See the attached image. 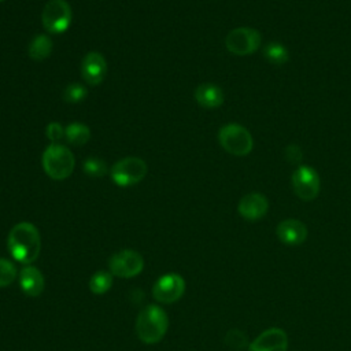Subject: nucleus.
Wrapping results in <instances>:
<instances>
[{"label": "nucleus", "mask_w": 351, "mask_h": 351, "mask_svg": "<svg viewBox=\"0 0 351 351\" xmlns=\"http://www.w3.org/2000/svg\"><path fill=\"white\" fill-rule=\"evenodd\" d=\"M7 247L11 256L23 265L33 263L41 250L38 229L30 222H19L8 233Z\"/></svg>", "instance_id": "obj_1"}, {"label": "nucleus", "mask_w": 351, "mask_h": 351, "mask_svg": "<svg viewBox=\"0 0 351 351\" xmlns=\"http://www.w3.org/2000/svg\"><path fill=\"white\" fill-rule=\"evenodd\" d=\"M169 328V317L166 311L156 306L149 304L144 307L136 319V333L145 344L159 343L166 335Z\"/></svg>", "instance_id": "obj_2"}, {"label": "nucleus", "mask_w": 351, "mask_h": 351, "mask_svg": "<svg viewBox=\"0 0 351 351\" xmlns=\"http://www.w3.org/2000/svg\"><path fill=\"white\" fill-rule=\"evenodd\" d=\"M43 169L48 177L56 181L66 180L74 170V155L62 144H49L43 154Z\"/></svg>", "instance_id": "obj_3"}, {"label": "nucleus", "mask_w": 351, "mask_h": 351, "mask_svg": "<svg viewBox=\"0 0 351 351\" xmlns=\"http://www.w3.org/2000/svg\"><path fill=\"white\" fill-rule=\"evenodd\" d=\"M221 147L236 156L248 155L252 151L254 140L251 133L239 123H226L218 132Z\"/></svg>", "instance_id": "obj_4"}, {"label": "nucleus", "mask_w": 351, "mask_h": 351, "mask_svg": "<svg viewBox=\"0 0 351 351\" xmlns=\"http://www.w3.org/2000/svg\"><path fill=\"white\" fill-rule=\"evenodd\" d=\"M147 163L137 156L119 159L110 170L111 180L119 186H130L138 184L147 174Z\"/></svg>", "instance_id": "obj_5"}, {"label": "nucleus", "mask_w": 351, "mask_h": 351, "mask_svg": "<svg viewBox=\"0 0 351 351\" xmlns=\"http://www.w3.org/2000/svg\"><path fill=\"white\" fill-rule=\"evenodd\" d=\"M71 8L66 0H49L41 12L43 26L52 34L63 33L71 23Z\"/></svg>", "instance_id": "obj_6"}, {"label": "nucleus", "mask_w": 351, "mask_h": 351, "mask_svg": "<svg viewBox=\"0 0 351 351\" xmlns=\"http://www.w3.org/2000/svg\"><path fill=\"white\" fill-rule=\"evenodd\" d=\"M261 43V33L252 27H236L230 30L225 38L226 49L239 56L256 52Z\"/></svg>", "instance_id": "obj_7"}, {"label": "nucleus", "mask_w": 351, "mask_h": 351, "mask_svg": "<svg viewBox=\"0 0 351 351\" xmlns=\"http://www.w3.org/2000/svg\"><path fill=\"white\" fill-rule=\"evenodd\" d=\"M110 273L121 278H130L141 273L144 267L143 256L134 250H122L108 261Z\"/></svg>", "instance_id": "obj_8"}, {"label": "nucleus", "mask_w": 351, "mask_h": 351, "mask_svg": "<svg viewBox=\"0 0 351 351\" xmlns=\"http://www.w3.org/2000/svg\"><path fill=\"white\" fill-rule=\"evenodd\" d=\"M292 186L302 200H313L319 193V176L310 166H300L292 174Z\"/></svg>", "instance_id": "obj_9"}, {"label": "nucleus", "mask_w": 351, "mask_h": 351, "mask_svg": "<svg viewBox=\"0 0 351 351\" xmlns=\"http://www.w3.org/2000/svg\"><path fill=\"white\" fill-rule=\"evenodd\" d=\"M184 278L177 273H166L154 284L152 295L160 303H173L184 295Z\"/></svg>", "instance_id": "obj_10"}, {"label": "nucleus", "mask_w": 351, "mask_h": 351, "mask_svg": "<svg viewBox=\"0 0 351 351\" xmlns=\"http://www.w3.org/2000/svg\"><path fill=\"white\" fill-rule=\"evenodd\" d=\"M287 348L288 336L280 328L266 329L248 346V351H287Z\"/></svg>", "instance_id": "obj_11"}, {"label": "nucleus", "mask_w": 351, "mask_h": 351, "mask_svg": "<svg viewBox=\"0 0 351 351\" xmlns=\"http://www.w3.org/2000/svg\"><path fill=\"white\" fill-rule=\"evenodd\" d=\"M107 73V63L101 53L88 52L81 62V75L89 85H99Z\"/></svg>", "instance_id": "obj_12"}, {"label": "nucleus", "mask_w": 351, "mask_h": 351, "mask_svg": "<svg viewBox=\"0 0 351 351\" xmlns=\"http://www.w3.org/2000/svg\"><path fill=\"white\" fill-rule=\"evenodd\" d=\"M269 208V202L265 195L259 192H251L243 196L239 202L237 211L247 221H256L266 215Z\"/></svg>", "instance_id": "obj_13"}, {"label": "nucleus", "mask_w": 351, "mask_h": 351, "mask_svg": "<svg viewBox=\"0 0 351 351\" xmlns=\"http://www.w3.org/2000/svg\"><path fill=\"white\" fill-rule=\"evenodd\" d=\"M277 237L281 243L287 245H299L307 239L306 225L295 218H288L281 221L276 229Z\"/></svg>", "instance_id": "obj_14"}, {"label": "nucleus", "mask_w": 351, "mask_h": 351, "mask_svg": "<svg viewBox=\"0 0 351 351\" xmlns=\"http://www.w3.org/2000/svg\"><path fill=\"white\" fill-rule=\"evenodd\" d=\"M19 285L25 295L36 298L44 289V277L34 266H26L19 273Z\"/></svg>", "instance_id": "obj_15"}, {"label": "nucleus", "mask_w": 351, "mask_h": 351, "mask_svg": "<svg viewBox=\"0 0 351 351\" xmlns=\"http://www.w3.org/2000/svg\"><path fill=\"white\" fill-rule=\"evenodd\" d=\"M196 101L206 108H217L223 103V92L214 84H200L195 89Z\"/></svg>", "instance_id": "obj_16"}, {"label": "nucleus", "mask_w": 351, "mask_h": 351, "mask_svg": "<svg viewBox=\"0 0 351 351\" xmlns=\"http://www.w3.org/2000/svg\"><path fill=\"white\" fill-rule=\"evenodd\" d=\"M52 40L47 34H37L27 47V53L30 59L36 62H41L47 59L52 52Z\"/></svg>", "instance_id": "obj_17"}, {"label": "nucleus", "mask_w": 351, "mask_h": 351, "mask_svg": "<svg viewBox=\"0 0 351 351\" xmlns=\"http://www.w3.org/2000/svg\"><path fill=\"white\" fill-rule=\"evenodd\" d=\"M64 137L66 140L75 147L84 145L90 138V129L81 122H73L66 126L64 129Z\"/></svg>", "instance_id": "obj_18"}, {"label": "nucleus", "mask_w": 351, "mask_h": 351, "mask_svg": "<svg viewBox=\"0 0 351 351\" xmlns=\"http://www.w3.org/2000/svg\"><path fill=\"white\" fill-rule=\"evenodd\" d=\"M263 56L273 64H284L289 59L288 49L280 43H269L263 48Z\"/></svg>", "instance_id": "obj_19"}, {"label": "nucleus", "mask_w": 351, "mask_h": 351, "mask_svg": "<svg viewBox=\"0 0 351 351\" xmlns=\"http://www.w3.org/2000/svg\"><path fill=\"white\" fill-rule=\"evenodd\" d=\"M112 285V274L106 270L96 271L89 280V289L92 293L101 295L106 293Z\"/></svg>", "instance_id": "obj_20"}, {"label": "nucleus", "mask_w": 351, "mask_h": 351, "mask_svg": "<svg viewBox=\"0 0 351 351\" xmlns=\"http://www.w3.org/2000/svg\"><path fill=\"white\" fill-rule=\"evenodd\" d=\"M16 278L15 265L4 258H0V288L8 287Z\"/></svg>", "instance_id": "obj_21"}, {"label": "nucleus", "mask_w": 351, "mask_h": 351, "mask_svg": "<svg viewBox=\"0 0 351 351\" xmlns=\"http://www.w3.org/2000/svg\"><path fill=\"white\" fill-rule=\"evenodd\" d=\"M84 171L90 177H101L107 173V165L100 158H88L84 162Z\"/></svg>", "instance_id": "obj_22"}, {"label": "nucleus", "mask_w": 351, "mask_h": 351, "mask_svg": "<svg viewBox=\"0 0 351 351\" xmlns=\"http://www.w3.org/2000/svg\"><path fill=\"white\" fill-rule=\"evenodd\" d=\"M86 97V88L81 84H70L63 92V99L67 103H78Z\"/></svg>", "instance_id": "obj_23"}, {"label": "nucleus", "mask_w": 351, "mask_h": 351, "mask_svg": "<svg viewBox=\"0 0 351 351\" xmlns=\"http://www.w3.org/2000/svg\"><path fill=\"white\" fill-rule=\"evenodd\" d=\"M45 136L48 137V140H51V144H58V141L60 138H63L64 136V130L62 128L60 123L58 122H51L47 125L45 128Z\"/></svg>", "instance_id": "obj_24"}, {"label": "nucleus", "mask_w": 351, "mask_h": 351, "mask_svg": "<svg viewBox=\"0 0 351 351\" xmlns=\"http://www.w3.org/2000/svg\"><path fill=\"white\" fill-rule=\"evenodd\" d=\"M226 343L230 346V347H234V348H243L245 344H247V337L243 332L240 330H232L228 333V337H226Z\"/></svg>", "instance_id": "obj_25"}, {"label": "nucleus", "mask_w": 351, "mask_h": 351, "mask_svg": "<svg viewBox=\"0 0 351 351\" xmlns=\"http://www.w3.org/2000/svg\"><path fill=\"white\" fill-rule=\"evenodd\" d=\"M285 156L289 162H300L302 160V151L298 145H289L285 149Z\"/></svg>", "instance_id": "obj_26"}, {"label": "nucleus", "mask_w": 351, "mask_h": 351, "mask_svg": "<svg viewBox=\"0 0 351 351\" xmlns=\"http://www.w3.org/2000/svg\"><path fill=\"white\" fill-rule=\"evenodd\" d=\"M0 1H4V0H0Z\"/></svg>", "instance_id": "obj_27"}]
</instances>
